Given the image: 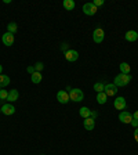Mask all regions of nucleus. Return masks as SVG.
<instances>
[{
    "mask_svg": "<svg viewBox=\"0 0 138 155\" xmlns=\"http://www.w3.org/2000/svg\"><path fill=\"white\" fill-rule=\"evenodd\" d=\"M130 81H131V76L130 75H126V74H119L115 78V86L116 87H124L127 86V84L130 83Z\"/></svg>",
    "mask_w": 138,
    "mask_h": 155,
    "instance_id": "nucleus-1",
    "label": "nucleus"
},
{
    "mask_svg": "<svg viewBox=\"0 0 138 155\" xmlns=\"http://www.w3.org/2000/svg\"><path fill=\"white\" fill-rule=\"evenodd\" d=\"M69 98H71V101L79 103V101H83L84 94L80 89H71V90H69Z\"/></svg>",
    "mask_w": 138,
    "mask_h": 155,
    "instance_id": "nucleus-2",
    "label": "nucleus"
},
{
    "mask_svg": "<svg viewBox=\"0 0 138 155\" xmlns=\"http://www.w3.org/2000/svg\"><path fill=\"white\" fill-rule=\"evenodd\" d=\"M97 11H98V8L93 4V2H91V3H86L83 6V13L86 14V15L93 17V15H95L97 14Z\"/></svg>",
    "mask_w": 138,
    "mask_h": 155,
    "instance_id": "nucleus-3",
    "label": "nucleus"
},
{
    "mask_svg": "<svg viewBox=\"0 0 138 155\" xmlns=\"http://www.w3.org/2000/svg\"><path fill=\"white\" fill-rule=\"evenodd\" d=\"M104 38H105V32H104V29L97 28L95 31H94V33H93L94 42H95V43H102Z\"/></svg>",
    "mask_w": 138,
    "mask_h": 155,
    "instance_id": "nucleus-4",
    "label": "nucleus"
},
{
    "mask_svg": "<svg viewBox=\"0 0 138 155\" xmlns=\"http://www.w3.org/2000/svg\"><path fill=\"white\" fill-rule=\"evenodd\" d=\"M57 100H58V103H61V104H66V103H69V93L68 91H65V90H59L57 93Z\"/></svg>",
    "mask_w": 138,
    "mask_h": 155,
    "instance_id": "nucleus-5",
    "label": "nucleus"
},
{
    "mask_svg": "<svg viewBox=\"0 0 138 155\" xmlns=\"http://www.w3.org/2000/svg\"><path fill=\"white\" fill-rule=\"evenodd\" d=\"M119 120L122 123H124V125H127V123H131L133 115L130 112H127V111H122V112L119 114Z\"/></svg>",
    "mask_w": 138,
    "mask_h": 155,
    "instance_id": "nucleus-6",
    "label": "nucleus"
},
{
    "mask_svg": "<svg viewBox=\"0 0 138 155\" xmlns=\"http://www.w3.org/2000/svg\"><path fill=\"white\" fill-rule=\"evenodd\" d=\"M126 100H124V97H117L115 101H113V107H115L117 111H124L126 108Z\"/></svg>",
    "mask_w": 138,
    "mask_h": 155,
    "instance_id": "nucleus-7",
    "label": "nucleus"
},
{
    "mask_svg": "<svg viewBox=\"0 0 138 155\" xmlns=\"http://www.w3.org/2000/svg\"><path fill=\"white\" fill-rule=\"evenodd\" d=\"M104 93H105L108 97H109V96L113 97V96H116V93H117V87H116L113 83H108V84H105Z\"/></svg>",
    "mask_w": 138,
    "mask_h": 155,
    "instance_id": "nucleus-8",
    "label": "nucleus"
},
{
    "mask_svg": "<svg viewBox=\"0 0 138 155\" xmlns=\"http://www.w3.org/2000/svg\"><path fill=\"white\" fill-rule=\"evenodd\" d=\"M65 58H66V61H69V62H75V61H77V58H79V53H77L76 50H68V51L65 53Z\"/></svg>",
    "mask_w": 138,
    "mask_h": 155,
    "instance_id": "nucleus-9",
    "label": "nucleus"
},
{
    "mask_svg": "<svg viewBox=\"0 0 138 155\" xmlns=\"http://www.w3.org/2000/svg\"><path fill=\"white\" fill-rule=\"evenodd\" d=\"M2 110V114L3 115H13L14 112H15V108H14L13 104H3V107L0 108Z\"/></svg>",
    "mask_w": 138,
    "mask_h": 155,
    "instance_id": "nucleus-10",
    "label": "nucleus"
},
{
    "mask_svg": "<svg viewBox=\"0 0 138 155\" xmlns=\"http://www.w3.org/2000/svg\"><path fill=\"white\" fill-rule=\"evenodd\" d=\"M2 40H3V45H6V46L10 47V46L14 45V35L13 33H10V32H7L2 36Z\"/></svg>",
    "mask_w": 138,
    "mask_h": 155,
    "instance_id": "nucleus-11",
    "label": "nucleus"
},
{
    "mask_svg": "<svg viewBox=\"0 0 138 155\" xmlns=\"http://www.w3.org/2000/svg\"><path fill=\"white\" fill-rule=\"evenodd\" d=\"M18 97H19L18 90H17V89H13V90L8 91V97H7V101H8L10 104H11V103H15V101L18 100Z\"/></svg>",
    "mask_w": 138,
    "mask_h": 155,
    "instance_id": "nucleus-12",
    "label": "nucleus"
},
{
    "mask_svg": "<svg viewBox=\"0 0 138 155\" xmlns=\"http://www.w3.org/2000/svg\"><path fill=\"white\" fill-rule=\"evenodd\" d=\"M83 125H84V129L86 130H93L94 126H95V120H94V118H86Z\"/></svg>",
    "mask_w": 138,
    "mask_h": 155,
    "instance_id": "nucleus-13",
    "label": "nucleus"
},
{
    "mask_svg": "<svg viewBox=\"0 0 138 155\" xmlns=\"http://www.w3.org/2000/svg\"><path fill=\"white\" fill-rule=\"evenodd\" d=\"M124 39L127 40V42H135V40L138 39V33L135 32V31H129V32H126Z\"/></svg>",
    "mask_w": 138,
    "mask_h": 155,
    "instance_id": "nucleus-14",
    "label": "nucleus"
},
{
    "mask_svg": "<svg viewBox=\"0 0 138 155\" xmlns=\"http://www.w3.org/2000/svg\"><path fill=\"white\" fill-rule=\"evenodd\" d=\"M42 79H43V76H42V74L40 72H33L32 75H30V81H32V83H35V84H37V83H40L42 82Z\"/></svg>",
    "mask_w": 138,
    "mask_h": 155,
    "instance_id": "nucleus-15",
    "label": "nucleus"
},
{
    "mask_svg": "<svg viewBox=\"0 0 138 155\" xmlns=\"http://www.w3.org/2000/svg\"><path fill=\"white\" fill-rule=\"evenodd\" d=\"M79 114H80V116L82 118H90L91 116V110L88 108V107H82L80 110H79Z\"/></svg>",
    "mask_w": 138,
    "mask_h": 155,
    "instance_id": "nucleus-16",
    "label": "nucleus"
},
{
    "mask_svg": "<svg viewBox=\"0 0 138 155\" xmlns=\"http://www.w3.org/2000/svg\"><path fill=\"white\" fill-rule=\"evenodd\" d=\"M120 68V74H126V75H130V71H131V67H130L127 62H122L119 65Z\"/></svg>",
    "mask_w": 138,
    "mask_h": 155,
    "instance_id": "nucleus-17",
    "label": "nucleus"
},
{
    "mask_svg": "<svg viewBox=\"0 0 138 155\" xmlns=\"http://www.w3.org/2000/svg\"><path fill=\"white\" fill-rule=\"evenodd\" d=\"M10 84V78L7 75H0V89H4Z\"/></svg>",
    "mask_w": 138,
    "mask_h": 155,
    "instance_id": "nucleus-18",
    "label": "nucleus"
},
{
    "mask_svg": "<svg viewBox=\"0 0 138 155\" xmlns=\"http://www.w3.org/2000/svg\"><path fill=\"white\" fill-rule=\"evenodd\" d=\"M97 101H98V104H105L106 101H108V96H106L105 93H98L97 94Z\"/></svg>",
    "mask_w": 138,
    "mask_h": 155,
    "instance_id": "nucleus-19",
    "label": "nucleus"
},
{
    "mask_svg": "<svg viewBox=\"0 0 138 155\" xmlns=\"http://www.w3.org/2000/svg\"><path fill=\"white\" fill-rule=\"evenodd\" d=\"M17 29H18V25H17L15 22H10L8 25H7V32L13 33V35L17 32Z\"/></svg>",
    "mask_w": 138,
    "mask_h": 155,
    "instance_id": "nucleus-20",
    "label": "nucleus"
},
{
    "mask_svg": "<svg viewBox=\"0 0 138 155\" xmlns=\"http://www.w3.org/2000/svg\"><path fill=\"white\" fill-rule=\"evenodd\" d=\"M64 8L65 10H73L75 8V2L73 0H64Z\"/></svg>",
    "mask_w": 138,
    "mask_h": 155,
    "instance_id": "nucleus-21",
    "label": "nucleus"
},
{
    "mask_svg": "<svg viewBox=\"0 0 138 155\" xmlns=\"http://www.w3.org/2000/svg\"><path fill=\"white\" fill-rule=\"evenodd\" d=\"M104 89H105V84H104L102 82H97V83L94 84V90H95L97 93H102Z\"/></svg>",
    "mask_w": 138,
    "mask_h": 155,
    "instance_id": "nucleus-22",
    "label": "nucleus"
},
{
    "mask_svg": "<svg viewBox=\"0 0 138 155\" xmlns=\"http://www.w3.org/2000/svg\"><path fill=\"white\" fill-rule=\"evenodd\" d=\"M7 97H8V91L6 89H0V100H7Z\"/></svg>",
    "mask_w": 138,
    "mask_h": 155,
    "instance_id": "nucleus-23",
    "label": "nucleus"
},
{
    "mask_svg": "<svg viewBox=\"0 0 138 155\" xmlns=\"http://www.w3.org/2000/svg\"><path fill=\"white\" fill-rule=\"evenodd\" d=\"M33 68H35V71H36V72H40L44 67H43V62H36V65H35Z\"/></svg>",
    "mask_w": 138,
    "mask_h": 155,
    "instance_id": "nucleus-24",
    "label": "nucleus"
},
{
    "mask_svg": "<svg viewBox=\"0 0 138 155\" xmlns=\"http://www.w3.org/2000/svg\"><path fill=\"white\" fill-rule=\"evenodd\" d=\"M93 4L97 7V8H98V6H104V0H94Z\"/></svg>",
    "mask_w": 138,
    "mask_h": 155,
    "instance_id": "nucleus-25",
    "label": "nucleus"
},
{
    "mask_svg": "<svg viewBox=\"0 0 138 155\" xmlns=\"http://www.w3.org/2000/svg\"><path fill=\"white\" fill-rule=\"evenodd\" d=\"M130 125H131L133 127H135V129H137V127H138V120L133 119V120H131V123H130Z\"/></svg>",
    "mask_w": 138,
    "mask_h": 155,
    "instance_id": "nucleus-26",
    "label": "nucleus"
},
{
    "mask_svg": "<svg viewBox=\"0 0 138 155\" xmlns=\"http://www.w3.org/2000/svg\"><path fill=\"white\" fill-rule=\"evenodd\" d=\"M28 72H29L30 75H32L33 72H35V68H33V67H28Z\"/></svg>",
    "mask_w": 138,
    "mask_h": 155,
    "instance_id": "nucleus-27",
    "label": "nucleus"
},
{
    "mask_svg": "<svg viewBox=\"0 0 138 155\" xmlns=\"http://www.w3.org/2000/svg\"><path fill=\"white\" fill-rule=\"evenodd\" d=\"M134 139H135V141H138V127L135 129V132H134Z\"/></svg>",
    "mask_w": 138,
    "mask_h": 155,
    "instance_id": "nucleus-28",
    "label": "nucleus"
},
{
    "mask_svg": "<svg viewBox=\"0 0 138 155\" xmlns=\"http://www.w3.org/2000/svg\"><path fill=\"white\" fill-rule=\"evenodd\" d=\"M133 119L138 120V111H135V112H134V114H133Z\"/></svg>",
    "mask_w": 138,
    "mask_h": 155,
    "instance_id": "nucleus-29",
    "label": "nucleus"
},
{
    "mask_svg": "<svg viewBox=\"0 0 138 155\" xmlns=\"http://www.w3.org/2000/svg\"><path fill=\"white\" fill-rule=\"evenodd\" d=\"M2 71H3V67H2V64H0V75H2Z\"/></svg>",
    "mask_w": 138,
    "mask_h": 155,
    "instance_id": "nucleus-30",
    "label": "nucleus"
},
{
    "mask_svg": "<svg viewBox=\"0 0 138 155\" xmlns=\"http://www.w3.org/2000/svg\"><path fill=\"white\" fill-rule=\"evenodd\" d=\"M0 114H2V110H0Z\"/></svg>",
    "mask_w": 138,
    "mask_h": 155,
    "instance_id": "nucleus-31",
    "label": "nucleus"
}]
</instances>
